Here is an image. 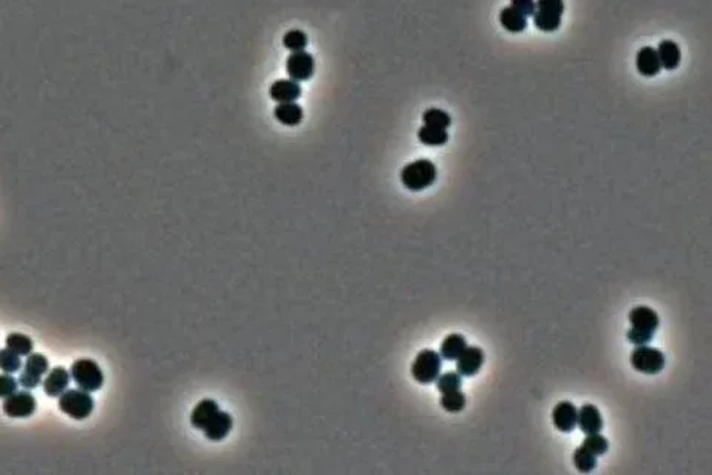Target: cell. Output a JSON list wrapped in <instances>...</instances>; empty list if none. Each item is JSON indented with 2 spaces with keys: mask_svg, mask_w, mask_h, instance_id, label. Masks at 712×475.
Listing matches in <instances>:
<instances>
[{
  "mask_svg": "<svg viewBox=\"0 0 712 475\" xmlns=\"http://www.w3.org/2000/svg\"><path fill=\"white\" fill-rule=\"evenodd\" d=\"M284 47L287 50H289L291 52H297V51H304L306 47H307V35L304 32H302V30H289V32L285 33L284 39Z\"/></svg>",
  "mask_w": 712,
  "mask_h": 475,
  "instance_id": "cell-30",
  "label": "cell"
},
{
  "mask_svg": "<svg viewBox=\"0 0 712 475\" xmlns=\"http://www.w3.org/2000/svg\"><path fill=\"white\" fill-rule=\"evenodd\" d=\"M220 411V406L217 404V401L211 400V398H205V400L199 401L196 407L193 408L190 415V423L193 428L199 429V431H204L207 425L211 422V419Z\"/></svg>",
  "mask_w": 712,
  "mask_h": 475,
  "instance_id": "cell-16",
  "label": "cell"
},
{
  "mask_svg": "<svg viewBox=\"0 0 712 475\" xmlns=\"http://www.w3.org/2000/svg\"><path fill=\"white\" fill-rule=\"evenodd\" d=\"M18 391V380L12 374H0V398H8L13 392Z\"/></svg>",
  "mask_w": 712,
  "mask_h": 475,
  "instance_id": "cell-33",
  "label": "cell"
},
{
  "mask_svg": "<svg viewBox=\"0 0 712 475\" xmlns=\"http://www.w3.org/2000/svg\"><path fill=\"white\" fill-rule=\"evenodd\" d=\"M578 426L585 435L601 433L604 422H602V416L598 407L594 404L582 406L578 410Z\"/></svg>",
  "mask_w": 712,
  "mask_h": 475,
  "instance_id": "cell-13",
  "label": "cell"
},
{
  "mask_svg": "<svg viewBox=\"0 0 712 475\" xmlns=\"http://www.w3.org/2000/svg\"><path fill=\"white\" fill-rule=\"evenodd\" d=\"M435 382L441 394L453 392L461 388V376L457 372H447L444 374H440Z\"/></svg>",
  "mask_w": 712,
  "mask_h": 475,
  "instance_id": "cell-31",
  "label": "cell"
},
{
  "mask_svg": "<svg viewBox=\"0 0 712 475\" xmlns=\"http://www.w3.org/2000/svg\"><path fill=\"white\" fill-rule=\"evenodd\" d=\"M563 17H560V15H553V13H548V12H544V11H537L533 13V23L536 25V28H539L540 32H545V33H552V32H556L561 27V20Z\"/></svg>",
  "mask_w": 712,
  "mask_h": 475,
  "instance_id": "cell-24",
  "label": "cell"
},
{
  "mask_svg": "<svg viewBox=\"0 0 712 475\" xmlns=\"http://www.w3.org/2000/svg\"><path fill=\"white\" fill-rule=\"evenodd\" d=\"M50 372V361L42 354H30L27 355L24 370L20 374L18 385L24 389H35L42 383V377Z\"/></svg>",
  "mask_w": 712,
  "mask_h": 475,
  "instance_id": "cell-7",
  "label": "cell"
},
{
  "mask_svg": "<svg viewBox=\"0 0 712 475\" xmlns=\"http://www.w3.org/2000/svg\"><path fill=\"white\" fill-rule=\"evenodd\" d=\"M552 423L561 433H571L578 426V407L570 401H561L552 410Z\"/></svg>",
  "mask_w": 712,
  "mask_h": 475,
  "instance_id": "cell-11",
  "label": "cell"
},
{
  "mask_svg": "<svg viewBox=\"0 0 712 475\" xmlns=\"http://www.w3.org/2000/svg\"><path fill=\"white\" fill-rule=\"evenodd\" d=\"M466 346H468V343H466V339H464L463 334L452 333L442 340L440 355L445 361H456Z\"/></svg>",
  "mask_w": 712,
  "mask_h": 475,
  "instance_id": "cell-21",
  "label": "cell"
},
{
  "mask_svg": "<svg viewBox=\"0 0 712 475\" xmlns=\"http://www.w3.org/2000/svg\"><path fill=\"white\" fill-rule=\"evenodd\" d=\"M582 446L598 457L609 450V440L604 435H601L599 433L587 434L582 442Z\"/></svg>",
  "mask_w": 712,
  "mask_h": 475,
  "instance_id": "cell-29",
  "label": "cell"
},
{
  "mask_svg": "<svg viewBox=\"0 0 712 475\" xmlns=\"http://www.w3.org/2000/svg\"><path fill=\"white\" fill-rule=\"evenodd\" d=\"M287 73L296 82L309 81L315 73V58L306 51L292 52L287 59Z\"/></svg>",
  "mask_w": 712,
  "mask_h": 475,
  "instance_id": "cell-9",
  "label": "cell"
},
{
  "mask_svg": "<svg viewBox=\"0 0 712 475\" xmlns=\"http://www.w3.org/2000/svg\"><path fill=\"white\" fill-rule=\"evenodd\" d=\"M6 348L13 350L20 357H27L33 352V340L28 336L21 333H11L6 337Z\"/></svg>",
  "mask_w": 712,
  "mask_h": 475,
  "instance_id": "cell-23",
  "label": "cell"
},
{
  "mask_svg": "<svg viewBox=\"0 0 712 475\" xmlns=\"http://www.w3.org/2000/svg\"><path fill=\"white\" fill-rule=\"evenodd\" d=\"M425 125L447 130L452 125V116L441 109H427L423 113Z\"/></svg>",
  "mask_w": 712,
  "mask_h": 475,
  "instance_id": "cell-28",
  "label": "cell"
},
{
  "mask_svg": "<svg viewBox=\"0 0 712 475\" xmlns=\"http://www.w3.org/2000/svg\"><path fill=\"white\" fill-rule=\"evenodd\" d=\"M573 462L579 472H591L597 468V456L583 446H579L573 453Z\"/></svg>",
  "mask_w": 712,
  "mask_h": 475,
  "instance_id": "cell-25",
  "label": "cell"
},
{
  "mask_svg": "<svg viewBox=\"0 0 712 475\" xmlns=\"http://www.w3.org/2000/svg\"><path fill=\"white\" fill-rule=\"evenodd\" d=\"M629 323L631 328L626 333L628 340L636 346H643L653 340L660 319L655 309L648 306H637L629 312Z\"/></svg>",
  "mask_w": 712,
  "mask_h": 475,
  "instance_id": "cell-1",
  "label": "cell"
},
{
  "mask_svg": "<svg viewBox=\"0 0 712 475\" xmlns=\"http://www.w3.org/2000/svg\"><path fill=\"white\" fill-rule=\"evenodd\" d=\"M21 357L18 354H15L13 350L9 348L0 349V370L4 373L13 374L21 370Z\"/></svg>",
  "mask_w": 712,
  "mask_h": 475,
  "instance_id": "cell-27",
  "label": "cell"
},
{
  "mask_svg": "<svg viewBox=\"0 0 712 475\" xmlns=\"http://www.w3.org/2000/svg\"><path fill=\"white\" fill-rule=\"evenodd\" d=\"M536 9L563 17L565 5L564 0H536Z\"/></svg>",
  "mask_w": 712,
  "mask_h": 475,
  "instance_id": "cell-32",
  "label": "cell"
},
{
  "mask_svg": "<svg viewBox=\"0 0 712 475\" xmlns=\"http://www.w3.org/2000/svg\"><path fill=\"white\" fill-rule=\"evenodd\" d=\"M273 115L282 125L287 127H297L303 120V109L299 104H296V101L280 103L275 107Z\"/></svg>",
  "mask_w": 712,
  "mask_h": 475,
  "instance_id": "cell-20",
  "label": "cell"
},
{
  "mask_svg": "<svg viewBox=\"0 0 712 475\" xmlns=\"http://www.w3.org/2000/svg\"><path fill=\"white\" fill-rule=\"evenodd\" d=\"M499 21L509 33H521L529 25V18L512 6H506L500 11Z\"/></svg>",
  "mask_w": 712,
  "mask_h": 475,
  "instance_id": "cell-18",
  "label": "cell"
},
{
  "mask_svg": "<svg viewBox=\"0 0 712 475\" xmlns=\"http://www.w3.org/2000/svg\"><path fill=\"white\" fill-rule=\"evenodd\" d=\"M441 407L448 411V413H459L464 407H466V395H464L460 389L441 394Z\"/></svg>",
  "mask_w": 712,
  "mask_h": 475,
  "instance_id": "cell-26",
  "label": "cell"
},
{
  "mask_svg": "<svg viewBox=\"0 0 712 475\" xmlns=\"http://www.w3.org/2000/svg\"><path fill=\"white\" fill-rule=\"evenodd\" d=\"M38 408V401L32 392L27 391H17L8 398H5L4 401V411L5 415L9 418H18V419H25L35 415V411Z\"/></svg>",
  "mask_w": 712,
  "mask_h": 475,
  "instance_id": "cell-8",
  "label": "cell"
},
{
  "mask_svg": "<svg viewBox=\"0 0 712 475\" xmlns=\"http://www.w3.org/2000/svg\"><path fill=\"white\" fill-rule=\"evenodd\" d=\"M269 93L276 103H292L302 96V88L299 82L292 79H280L272 84Z\"/></svg>",
  "mask_w": 712,
  "mask_h": 475,
  "instance_id": "cell-17",
  "label": "cell"
},
{
  "mask_svg": "<svg viewBox=\"0 0 712 475\" xmlns=\"http://www.w3.org/2000/svg\"><path fill=\"white\" fill-rule=\"evenodd\" d=\"M58 398L59 410L76 420H84L89 418L96 407L94 398L84 389H66Z\"/></svg>",
  "mask_w": 712,
  "mask_h": 475,
  "instance_id": "cell-3",
  "label": "cell"
},
{
  "mask_svg": "<svg viewBox=\"0 0 712 475\" xmlns=\"http://www.w3.org/2000/svg\"><path fill=\"white\" fill-rule=\"evenodd\" d=\"M665 362H667V358H665L663 352L647 345L636 346L631 354L632 369L643 374L660 373L663 370Z\"/></svg>",
  "mask_w": 712,
  "mask_h": 475,
  "instance_id": "cell-6",
  "label": "cell"
},
{
  "mask_svg": "<svg viewBox=\"0 0 712 475\" xmlns=\"http://www.w3.org/2000/svg\"><path fill=\"white\" fill-rule=\"evenodd\" d=\"M70 376L77 387L88 392H96L104 385V373L94 360H76L71 364Z\"/></svg>",
  "mask_w": 712,
  "mask_h": 475,
  "instance_id": "cell-5",
  "label": "cell"
},
{
  "mask_svg": "<svg viewBox=\"0 0 712 475\" xmlns=\"http://www.w3.org/2000/svg\"><path fill=\"white\" fill-rule=\"evenodd\" d=\"M231 428H234V419H231L229 413L220 410L211 419V422L207 425L202 433L211 441H223L230 434Z\"/></svg>",
  "mask_w": 712,
  "mask_h": 475,
  "instance_id": "cell-14",
  "label": "cell"
},
{
  "mask_svg": "<svg viewBox=\"0 0 712 475\" xmlns=\"http://www.w3.org/2000/svg\"><path fill=\"white\" fill-rule=\"evenodd\" d=\"M438 176L437 166L429 159H417L402 168L401 181L408 190L420 192L430 188Z\"/></svg>",
  "mask_w": 712,
  "mask_h": 475,
  "instance_id": "cell-2",
  "label": "cell"
},
{
  "mask_svg": "<svg viewBox=\"0 0 712 475\" xmlns=\"http://www.w3.org/2000/svg\"><path fill=\"white\" fill-rule=\"evenodd\" d=\"M70 379V372L64 369V367L57 365L46 373V377L43 380V392L51 398H57L69 388Z\"/></svg>",
  "mask_w": 712,
  "mask_h": 475,
  "instance_id": "cell-12",
  "label": "cell"
},
{
  "mask_svg": "<svg viewBox=\"0 0 712 475\" xmlns=\"http://www.w3.org/2000/svg\"><path fill=\"white\" fill-rule=\"evenodd\" d=\"M658 57L660 66L665 70H675L681 63V50L674 40L665 39L658 47Z\"/></svg>",
  "mask_w": 712,
  "mask_h": 475,
  "instance_id": "cell-19",
  "label": "cell"
},
{
  "mask_svg": "<svg viewBox=\"0 0 712 475\" xmlns=\"http://www.w3.org/2000/svg\"><path fill=\"white\" fill-rule=\"evenodd\" d=\"M510 6L529 18L533 17V13L536 12V0H510Z\"/></svg>",
  "mask_w": 712,
  "mask_h": 475,
  "instance_id": "cell-34",
  "label": "cell"
},
{
  "mask_svg": "<svg viewBox=\"0 0 712 475\" xmlns=\"http://www.w3.org/2000/svg\"><path fill=\"white\" fill-rule=\"evenodd\" d=\"M636 66L640 74L645 78H653L662 70L658 51L653 47H643L636 57Z\"/></svg>",
  "mask_w": 712,
  "mask_h": 475,
  "instance_id": "cell-15",
  "label": "cell"
},
{
  "mask_svg": "<svg viewBox=\"0 0 712 475\" xmlns=\"http://www.w3.org/2000/svg\"><path fill=\"white\" fill-rule=\"evenodd\" d=\"M442 358L440 352L433 349H423L417 354L411 364V376L417 383L430 385L441 374Z\"/></svg>",
  "mask_w": 712,
  "mask_h": 475,
  "instance_id": "cell-4",
  "label": "cell"
},
{
  "mask_svg": "<svg viewBox=\"0 0 712 475\" xmlns=\"http://www.w3.org/2000/svg\"><path fill=\"white\" fill-rule=\"evenodd\" d=\"M417 137H419V140L423 144L432 146V147L444 146L448 142L447 130L437 128V127H429V125H423L419 130V132H417Z\"/></svg>",
  "mask_w": 712,
  "mask_h": 475,
  "instance_id": "cell-22",
  "label": "cell"
},
{
  "mask_svg": "<svg viewBox=\"0 0 712 475\" xmlns=\"http://www.w3.org/2000/svg\"><path fill=\"white\" fill-rule=\"evenodd\" d=\"M486 355L484 350L478 346H466L456 360V369L460 376H475L481 370Z\"/></svg>",
  "mask_w": 712,
  "mask_h": 475,
  "instance_id": "cell-10",
  "label": "cell"
}]
</instances>
